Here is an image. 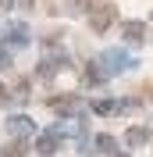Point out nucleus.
Here are the masks:
<instances>
[{
    "label": "nucleus",
    "mask_w": 153,
    "mask_h": 157,
    "mask_svg": "<svg viewBox=\"0 0 153 157\" xmlns=\"http://www.w3.org/2000/svg\"><path fill=\"white\" fill-rule=\"evenodd\" d=\"M110 21H114V7H110V4H96L93 14H89V25H93L96 32H103Z\"/></svg>",
    "instance_id": "f257e3e1"
},
{
    "label": "nucleus",
    "mask_w": 153,
    "mask_h": 157,
    "mask_svg": "<svg viewBox=\"0 0 153 157\" xmlns=\"http://www.w3.org/2000/svg\"><path fill=\"white\" fill-rule=\"evenodd\" d=\"M143 36H146V29L139 21H128V25H125V39H128V43H143Z\"/></svg>",
    "instance_id": "f03ea898"
},
{
    "label": "nucleus",
    "mask_w": 153,
    "mask_h": 157,
    "mask_svg": "<svg viewBox=\"0 0 153 157\" xmlns=\"http://www.w3.org/2000/svg\"><path fill=\"white\" fill-rule=\"evenodd\" d=\"M50 107L61 111V114H71V111L78 107V100H75V97H61V100H50Z\"/></svg>",
    "instance_id": "7ed1b4c3"
},
{
    "label": "nucleus",
    "mask_w": 153,
    "mask_h": 157,
    "mask_svg": "<svg viewBox=\"0 0 153 157\" xmlns=\"http://www.w3.org/2000/svg\"><path fill=\"white\" fill-rule=\"evenodd\" d=\"M146 139H150L146 128H128V143H132V147H139V143H146Z\"/></svg>",
    "instance_id": "20e7f679"
},
{
    "label": "nucleus",
    "mask_w": 153,
    "mask_h": 157,
    "mask_svg": "<svg viewBox=\"0 0 153 157\" xmlns=\"http://www.w3.org/2000/svg\"><path fill=\"white\" fill-rule=\"evenodd\" d=\"M50 150H57V136H39V154H50Z\"/></svg>",
    "instance_id": "39448f33"
},
{
    "label": "nucleus",
    "mask_w": 153,
    "mask_h": 157,
    "mask_svg": "<svg viewBox=\"0 0 153 157\" xmlns=\"http://www.w3.org/2000/svg\"><path fill=\"white\" fill-rule=\"evenodd\" d=\"M11 128L14 132H32V121L29 118H11Z\"/></svg>",
    "instance_id": "423d86ee"
},
{
    "label": "nucleus",
    "mask_w": 153,
    "mask_h": 157,
    "mask_svg": "<svg viewBox=\"0 0 153 157\" xmlns=\"http://www.w3.org/2000/svg\"><path fill=\"white\" fill-rule=\"evenodd\" d=\"M96 111H100V114H110V111H118V104H114V100H100Z\"/></svg>",
    "instance_id": "0eeeda50"
},
{
    "label": "nucleus",
    "mask_w": 153,
    "mask_h": 157,
    "mask_svg": "<svg viewBox=\"0 0 153 157\" xmlns=\"http://www.w3.org/2000/svg\"><path fill=\"white\" fill-rule=\"evenodd\" d=\"M96 147H100V150H110V154H114V139H110V136H100V139H96Z\"/></svg>",
    "instance_id": "6e6552de"
},
{
    "label": "nucleus",
    "mask_w": 153,
    "mask_h": 157,
    "mask_svg": "<svg viewBox=\"0 0 153 157\" xmlns=\"http://www.w3.org/2000/svg\"><path fill=\"white\" fill-rule=\"evenodd\" d=\"M4 157H21V143H11V147L4 150Z\"/></svg>",
    "instance_id": "1a4fd4ad"
},
{
    "label": "nucleus",
    "mask_w": 153,
    "mask_h": 157,
    "mask_svg": "<svg viewBox=\"0 0 153 157\" xmlns=\"http://www.w3.org/2000/svg\"><path fill=\"white\" fill-rule=\"evenodd\" d=\"M4 100H7V89H4V86H0V104H4Z\"/></svg>",
    "instance_id": "9d476101"
}]
</instances>
